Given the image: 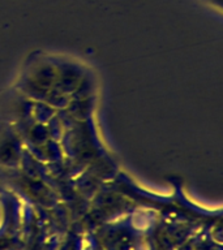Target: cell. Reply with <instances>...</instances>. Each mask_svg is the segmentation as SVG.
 I'll use <instances>...</instances> for the list:
<instances>
[]
</instances>
